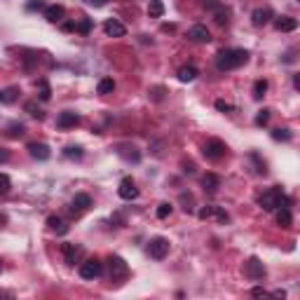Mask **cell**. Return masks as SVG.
<instances>
[{"label":"cell","mask_w":300,"mask_h":300,"mask_svg":"<svg viewBox=\"0 0 300 300\" xmlns=\"http://www.w3.org/2000/svg\"><path fill=\"white\" fill-rule=\"evenodd\" d=\"M85 155V150L80 148V146H68V148H63V157L66 159H82Z\"/></svg>","instance_id":"cell-27"},{"label":"cell","mask_w":300,"mask_h":300,"mask_svg":"<svg viewBox=\"0 0 300 300\" xmlns=\"http://www.w3.org/2000/svg\"><path fill=\"white\" fill-rule=\"evenodd\" d=\"M265 92H267V80H256L253 82V99L260 101L265 97Z\"/></svg>","instance_id":"cell-29"},{"label":"cell","mask_w":300,"mask_h":300,"mask_svg":"<svg viewBox=\"0 0 300 300\" xmlns=\"http://www.w3.org/2000/svg\"><path fill=\"white\" fill-rule=\"evenodd\" d=\"M183 171L186 174H195V164L193 162H183Z\"/></svg>","instance_id":"cell-42"},{"label":"cell","mask_w":300,"mask_h":300,"mask_svg":"<svg viewBox=\"0 0 300 300\" xmlns=\"http://www.w3.org/2000/svg\"><path fill=\"white\" fill-rule=\"evenodd\" d=\"M0 298H14V293H9V291H0Z\"/></svg>","instance_id":"cell-46"},{"label":"cell","mask_w":300,"mask_h":300,"mask_svg":"<svg viewBox=\"0 0 300 300\" xmlns=\"http://www.w3.org/2000/svg\"><path fill=\"white\" fill-rule=\"evenodd\" d=\"M80 124V115L73 113V110H63L59 117H56V127L59 129H73Z\"/></svg>","instance_id":"cell-10"},{"label":"cell","mask_w":300,"mask_h":300,"mask_svg":"<svg viewBox=\"0 0 300 300\" xmlns=\"http://www.w3.org/2000/svg\"><path fill=\"white\" fill-rule=\"evenodd\" d=\"M169 249H171V244H169L167 237H152L148 242V256L155 258V260H164Z\"/></svg>","instance_id":"cell-3"},{"label":"cell","mask_w":300,"mask_h":300,"mask_svg":"<svg viewBox=\"0 0 300 300\" xmlns=\"http://www.w3.org/2000/svg\"><path fill=\"white\" fill-rule=\"evenodd\" d=\"M5 223H7V216H5V213H0V225H5Z\"/></svg>","instance_id":"cell-49"},{"label":"cell","mask_w":300,"mask_h":300,"mask_svg":"<svg viewBox=\"0 0 300 300\" xmlns=\"http://www.w3.org/2000/svg\"><path fill=\"white\" fill-rule=\"evenodd\" d=\"M113 89H115V80H113V78H103V80H101V82L97 85V92H99V94H110Z\"/></svg>","instance_id":"cell-28"},{"label":"cell","mask_w":300,"mask_h":300,"mask_svg":"<svg viewBox=\"0 0 300 300\" xmlns=\"http://www.w3.org/2000/svg\"><path fill=\"white\" fill-rule=\"evenodd\" d=\"M258 204L263 206L265 211H277V209H289L291 206V197L284 193L282 188H270L260 195Z\"/></svg>","instance_id":"cell-2"},{"label":"cell","mask_w":300,"mask_h":300,"mask_svg":"<svg viewBox=\"0 0 300 300\" xmlns=\"http://www.w3.org/2000/svg\"><path fill=\"white\" fill-rule=\"evenodd\" d=\"M73 211H87L89 206H92V197H89L87 193H78L75 197H73Z\"/></svg>","instance_id":"cell-16"},{"label":"cell","mask_w":300,"mask_h":300,"mask_svg":"<svg viewBox=\"0 0 300 300\" xmlns=\"http://www.w3.org/2000/svg\"><path fill=\"white\" fill-rule=\"evenodd\" d=\"M26 150H28V155L33 159H50V155H52V150H50V146L47 143H38V141H33V143H28L26 146Z\"/></svg>","instance_id":"cell-9"},{"label":"cell","mask_w":300,"mask_h":300,"mask_svg":"<svg viewBox=\"0 0 300 300\" xmlns=\"http://www.w3.org/2000/svg\"><path fill=\"white\" fill-rule=\"evenodd\" d=\"M202 152H204V157L206 159H221L225 157V152H228V146L221 141V139H209V141L202 146Z\"/></svg>","instance_id":"cell-4"},{"label":"cell","mask_w":300,"mask_h":300,"mask_svg":"<svg viewBox=\"0 0 300 300\" xmlns=\"http://www.w3.org/2000/svg\"><path fill=\"white\" fill-rule=\"evenodd\" d=\"M38 87H40V101H50V99H52V89L47 85V80H40Z\"/></svg>","instance_id":"cell-32"},{"label":"cell","mask_w":300,"mask_h":300,"mask_svg":"<svg viewBox=\"0 0 300 300\" xmlns=\"http://www.w3.org/2000/svg\"><path fill=\"white\" fill-rule=\"evenodd\" d=\"M209 9L213 12V19H216V24H228L230 21V9L225 7V5H221V2H209Z\"/></svg>","instance_id":"cell-13"},{"label":"cell","mask_w":300,"mask_h":300,"mask_svg":"<svg viewBox=\"0 0 300 300\" xmlns=\"http://www.w3.org/2000/svg\"><path fill=\"white\" fill-rule=\"evenodd\" d=\"M24 110H26L28 115H33V117H38V120H43V117H45L43 108L38 106V101H26V103H24Z\"/></svg>","instance_id":"cell-26"},{"label":"cell","mask_w":300,"mask_h":300,"mask_svg":"<svg viewBox=\"0 0 300 300\" xmlns=\"http://www.w3.org/2000/svg\"><path fill=\"white\" fill-rule=\"evenodd\" d=\"M101 272H103V265L97 258H89V260L80 265V277L82 279H97V277H101Z\"/></svg>","instance_id":"cell-6"},{"label":"cell","mask_w":300,"mask_h":300,"mask_svg":"<svg viewBox=\"0 0 300 300\" xmlns=\"http://www.w3.org/2000/svg\"><path fill=\"white\" fill-rule=\"evenodd\" d=\"M78 256H80V247H75V244H63V258H66V263L75 265V258Z\"/></svg>","instance_id":"cell-22"},{"label":"cell","mask_w":300,"mask_h":300,"mask_svg":"<svg viewBox=\"0 0 300 300\" xmlns=\"http://www.w3.org/2000/svg\"><path fill=\"white\" fill-rule=\"evenodd\" d=\"M211 216H216V221L218 223H228L230 221V213L223 209V206H213V213Z\"/></svg>","instance_id":"cell-34"},{"label":"cell","mask_w":300,"mask_h":300,"mask_svg":"<svg viewBox=\"0 0 300 300\" xmlns=\"http://www.w3.org/2000/svg\"><path fill=\"white\" fill-rule=\"evenodd\" d=\"M272 139L274 141H291L293 132L289 129V127H279V129H272Z\"/></svg>","instance_id":"cell-25"},{"label":"cell","mask_w":300,"mask_h":300,"mask_svg":"<svg viewBox=\"0 0 300 300\" xmlns=\"http://www.w3.org/2000/svg\"><path fill=\"white\" fill-rule=\"evenodd\" d=\"M244 274H247L251 282H263L265 274H267V270H265V265L260 263L256 256H251L247 263H244Z\"/></svg>","instance_id":"cell-5"},{"label":"cell","mask_w":300,"mask_h":300,"mask_svg":"<svg viewBox=\"0 0 300 300\" xmlns=\"http://www.w3.org/2000/svg\"><path fill=\"white\" fill-rule=\"evenodd\" d=\"M277 223H279L282 228H291L293 225L291 209H277Z\"/></svg>","instance_id":"cell-23"},{"label":"cell","mask_w":300,"mask_h":300,"mask_svg":"<svg viewBox=\"0 0 300 300\" xmlns=\"http://www.w3.org/2000/svg\"><path fill=\"white\" fill-rule=\"evenodd\" d=\"M7 159H9V150H7V148H2V146H0V164H5Z\"/></svg>","instance_id":"cell-41"},{"label":"cell","mask_w":300,"mask_h":300,"mask_svg":"<svg viewBox=\"0 0 300 300\" xmlns=\"http://www.w3.org/2000/svg\"><path fill=\"white\" fill-rule=\"evenodd\" d=\"M148 14H150L152 19H159L162 14H164V2H162V0H150Z\"/></svg>","instance_id":"cell-24"},{"label":"cell","mask_w":300,"mask_h":300,"mask_svg":"<svg viewBox=\"0 0 300 300\" xmlns=\"http://www.w3.org/2000/svg\"><path fill=\"white\" fill-rule=\"evenodd\" d=\"M87 2H89V5H94V7H103L108 0H87Z\"/></svg>","instance_id":"cell-44"},{"label":"cell","mask_w":300,"mask_h":300,"mask_svg":"<svg viewBox=\"0 0 300 300\" xmlns=\"http://www.w3.org/2000/svg\"><path fill=\"white\" fill-rule=\"evenodd\" d=\"M211 213H213V204H206L204 209H200V213H197V216H200L202 221H206V218H211Z\"/></svg>","instance_id":"cell-38"},{"label":"cell","mask_w":300,"mask_h":300,"mask_svg":"<svg viewBox=\"0 0 300 300\" xmlns=\"http://www.w3.org/2000/svg\"><path fill=\"white\" fill-rule=\"evenodd\" d=\"M251 296H256V298H260V296H267V291H265V289H260V286H256V289L251 291Z\"/></svg>","instance_id":"cell-43"},{"label":"cell","mask_w":300,"mask_h":300,"mask_svg":"<svg viewBox=\"0 0 300 300\" xmlns=\"http://www.w3.org/2000/svg\"><path fill=\"white\" fill-rule=\"evenodd\" d=\"M249 61V52L239 50V47H228L216 54V68L218 71H235L239 66H244Z\"/></svg>","instance_id":"cell-1"},{"label":"cell","mask_w":300,"mask_h":300,"mask_svg":"<svg viewBox=\"0 0 300 300\" xmlns=\"http://www.w3.org/2000/svg\"><path fill=\"white\" fill-rule=\"evenodd\" d=\"M117 195L122 197V200H127V202H132V200H136L139 197V188H136V183H134V178H122L120 181V188H117Z\"/></svg>","instance_id":"cell-7"},{"label":"cell","mask_w":300,"mask_h":300,"mask_svg":"<svg viewBox=\"0 0 300 300\" xmlns=\"http://www.w3.org/2000/svg\"><path fill=\"white\" fill-rule=\"evenodd\" d=\"M28 12H36V9H45V2L43 0H33V2H28L26 5Z\"/></svg>","instance_id":"cell-39"},{"label":"cell","mask_w":300,"mask_h":300,"mask_svg":"<svg viewBox=\"0 0 300 300\" xmlns=\"http://www.w3.org/2000/svg\"><path fill=\"white\" fill-rule=\"evenodd\" d=\"M63 31H75V24H73V21H66V24H63Z\"/></svg>","instance_id":"cell-45"},{"label":"cell","mask_w":300,"mask_h":300,"mask_svg":"<svg viewBox=\"0 0 300 300\" xmlns=\"http://www.w3.org/2000/svg\"><path fill=\"white\" fill-rule=\"evenodd\" d=\"M47 228L54 230L56 235H66V232H68V225H66L59 216H50V218H47Z\"/></svg>","instance_id":"cell-19"},{"label":"cell","mask_w":300,"mask_h":300,"mask_svg":"<svg viewBox=\"0 0 300 300\" xmlns=\"http://www.w3.org/2000/svg\"><path fill=\"white\" fill-rule=\"evenodd\" d=\"M171 209H174V206H171L169 202H162L157 206V218H162V221H164V218H169V216H171Z\"/></svg>","instance_id":"cell-33"},{"label":"cell","mask_w":300,"mask_h":300,"mask_svg":"<svg viewBox=\"0 0 300 300\" xmlns=\"http://www.w3.org/2000/svg\"><path fill=\"white\" fill-rule=\"evenodd\" d=\"M270 19H272V9H270V7H256L253 12H251V21H253V26H265Z\"/></svg>","instance_id":"cell-14"},{"label":"cell","mask_w":300,"mask_h":300,"mask_svg":"<svg viewBox=\"0 0 300 300\" xmlns=\"http://www.w3.org/2000/svg\"><path fill=\"white\" fill-rule=\"evenodd\" d=\"M197 75H200V71H197L195 66H183V68L178 71V80H181V82H193Z\"/></svg>","instance_id":"cell-21"},{"label":"cell","mask_w":300,"mask_h":300,"mask_svg":"<svg viewBox=\"0 0 300 300\" xmlns=\"http://www.w3.org/2000/svg\"><path fill=\"white\" fill-rule=\"evenodd\" d=\"M164 92H167L164 87H152V89H150V99H152V101H162Z\"/></svg>","instance_id":"cell-37"},{"label":"cell","mask_w":300,"mask_h":300,"mask_svg":"<svg viewBox=\"0 0 300 300\" xmlns=\"http://www.w3.org/2000/svg\"><path fill=\"white\" fill-rule=\"evenodd\" d=\"M63 12H66V9H63L61 5H50V7H45V19L52 21V24H56V21L63 19Z\"/></svg>","instance_id":"cell-18"},{"label":"cell","mask_w":300,"mask_h":300,"mask_svg":"<svg viewBox=\"0 0 300 300\" xmlns=\"http://www.w3.org/2000/svg\"><path fill=\"white\" fill-rule=\"evenodd\" d=\"M5 134H7V136H12V139H19V136H24V134H26V127H24V124H17V122H14V124H9Z\"/></svg>","instance_id":"cell-31"},{"label":"cell","mask_w":300,"mask_h":300,"mask_svg":"<svg viewBox=\"0 0 300 300\" xmlns=\"http://www.w3.org/2000/svg\"><path fill=\"white\" fill-rule=\"evenodd\" d=\"M188 38L195 40V43H209V40H211V33H209V28H206V26L195 24V26L188 31Z\"/></svg>","instance_id":"cell-11"},{"label":"cell","mask_w":300,"mask_h":300,"mask_svg":"<svg viewBox=\"0 0 300 300\" xmlns=\"http://www.w3.org/2000/svg\"><path fill=\"white\" fill-rule=\"evenodd\" d=\"M0 267H2V260H0Z\"/></svg>","instance_id":"cell-50"},{"label":"cell","mask_w":300,"mask_h":300,"mask_svg":"<svg viewBox=\"0 0 300 300\" xmlns=\"http://www.w3.org/2000/svg\"><path fill=\"white\" fill-rule=\"evenodd\" d=\"M202 186H204V190H206V193H218V188H221V176L209 171V174L202 178Z\"/></svg>","instance_id":"cell-17"},{"label":"cell","mask_w":300,"mask_h":300,"mask_svg":"<svg viewBox=\"0 0 300 300\" xmlns=\"http://www.w3.org/2000/svg\"><path fill=\"white\" fill-rule=\"evenodd\" d=\"M108 267H110V277H113V279H122V277H127V272H129L127 263H124L120 256L108 258Z\"/></svg>","instance_id":"cell-8"},{"label":"cell","mask_w":300,"mask_h":300,"mask_svg":"<svg viewBox=\"0 0 300 300\" xmlns=\"http://www.w3.org/2000/svg\"><path fill=\"white\" fill-rule=\"evenodd\" d=\"M267 122H270V108H263V110H258L256 124H258V127H265Z\"/></svg>","instance_id":"cell-35"},{"label":"cell","mask_w":300,"mask_h":300,"mask_svg":"<svg viewBox=\"0 0 300 300\" xmlns=\"http://www.w3.org/2000/svg\"><path fill=\"white\" fill-rule=\"evenodd\" d=\"M19 97V87H7V89H0V103H14Z\"/></svg>","instance_id":"cell-20"},{"label":"cell","mask_w":300,"mask_h":300,"mask_svg":"<svg viewBox=\"0 0 300 300\" xmlns=\"http://www.w3.org/2000/svg\"><path fill=\"white\" fill-rule=\"evenodd\" d=\"M92 26H94V21H92V19H80L78 24H75V31H78V33H82V36H87L89 31H92Z\"/></svg>","instance_id":"cell-30"},{"label":"cell","mask_w":300,"mask_h":300,"mask_svg":"<svg viewBox=\"0 0 300 300\" xmlns=\"http://www.w3.org/2000/svg\"><path fill=\"white\" fill-rule=\"evenodd\" d=\"M9 188H12V181H9L7 174H0V195H7Z\"/></svg>","instance_id":"cell-36"},{"label":"cell","mask_w":300,"mask_h":300,"mask_svg":"<svg viewBox=\"0 0 300 300\" xmlns=\"http://www.w3.org/2000/svg\"><path fill=\"white\" fill-rule=\"evenodd\" d=\"M216 108H218L221 113H230V110H232V106H230L228 101H223V99H218V101H216Z\"/></svg>","instance_id":"cell-40"},{"label":"cell","mask_w":300,"mask_h":300,"mask_svg":"<svg viewBox=\"0 0 300 300\" xmlns=\"http://www.w3.org/2000/svg\"><path fill=\"white\" fill-rule=\"evenodd\" d=\"M274 28H277V31H282V33H291V31H296V28H298V19L279 17L277 21H274Z\"/></svg>","instance_id":"cell-15"},{"label":"cell","mask_w":300,"mask_h":300,"mask_svg":"<svg viewBox=\"0 0 300 300\" xmlns=\"http://www.w3.org/2000/svg\"><path fill=\"white\" fill-rule=\"evenodd\" d=\"M174 28H176L174 24H164V26H162V31H174Z\"/></svg>","instance_id":"cell-48"},{"label":"cell","mask_w":300,"mask_h":300,"mask_svg":"<svg viewBox=\"0 0 300 300\" xmlns=\"http://www.w3.org/2000/svg\"><path fill=\"white\" fill-rule=\"evenodd\" d=\"M103 31H106V36H110V38H124L127 36L124 24H120L117 19H108L106 24H103Z\"/></svg>","instance_id":"cell-12"},{"label":"cell","mask_w":300,"mask_h":300,"mask_svg":"<svg viewBox=\"0 0 300 300\" xmlns=\"http://www.w3.org/2000/svg\"><path fill=\"white\" fill-rule=\"evenodd\" d=\"M272 296H274V298H286V293H284V291H282V289H279V291H274V293H272Z\"/></svg>","instance_id":"cell-47"}]
</instances>
